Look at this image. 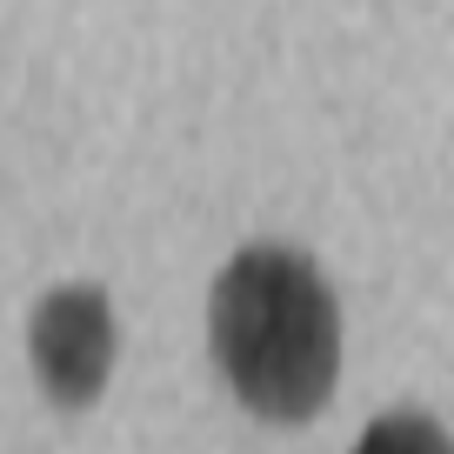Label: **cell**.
<instances>
[{"label":"cell","instance_id":"6da1fadb","mask_svg":"<svg viewBox=\"0 0 454 454\" xmlns=\"http://www.w3.org/2000/svg\"><path fill=\"white\" fill-rule=\"evenodd\" d=\"M207 340L227 387L261 421H308L340 374V308L308 254L241 247L207 301Z\"/></svg>","mask_w":454,"mask_h":454},{"label":"cell","instance_id":"7a4b0ae2","mask_svg":"<svg viewBox=\"0 0 454 454\" xmlns=\"http://www.w3.org/2000/svg\"><path fill=\"white\" fill-rule=\"evenodd\" d=\"M34 368L60 408H87L114 368V314L100 287H60L34 308Z\"/></svg>","mask_w":454,"mask_h":454},{"label":"cell","instance_id":"3957f363","mask_svg":"<svg viewBox=\"0 0 454 454\" xmlns=\"http://www.w3.org/2000/svg\"><path fill=\"white\" fill-rule=\"evenodd\" d=\"M355 454H454L448 427L427 414H381L368 434L355 441Z\"/></svg>","mask_w":454,"mask_h":454}]
</instances>
